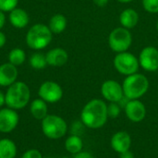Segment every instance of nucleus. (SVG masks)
<instances>
[{
    "mask_svg": "<svg viewBox=\"0 0 158 158\" xmlns=\"http://www.w3.org/2000/svg\"><path fill=\"white\" fill-rule=\"evenodd\" d=\"M108 118L107 106L100 99L89 101L82 108L81 119L84 126L89 129H99L103 127Z\"/></svg>",
    "mask_w": 158,
    "mask_h": 158,
    "instance_id": "1",
    "label": "nucleus"
},
{
    "mask_svg": "<svg viewBox=\"0 0 158 158\" xmlns=\"http://www.w3.org/2000/svg\"><path fill=\"white\" fill-rule=\"evenodd\" d=\"M6 96V105L7 107L19 110L22 109L30 102L31 90L23 81H16L7 87Z\"/></svg>",
    "mask_w": 158,
    "mask_h": 158,
    "instance_id": "2",
    "label": "nucleus"
},
{
    "mask_svg": "<svg viewBox=\"0 0 158 158\" xmlns=\"http://www.w3.org/2000/svg\"><path fill=\"white\" fill-rule=\"evenodd\" d=\"M53 32L44 24L32 25L26 33V44L33 50H42L47 47L52 41Z\"/></svg>",
    "mask_w": 158,
    "mask_h": 158,
    "instance_id": "3",
    "label": "nucleus"
},
{
    "mask_svg": "<svg viewBox=\"0 0 158 158\" xmlns=\"http://www.w3.org/2000/svg\"><path fill=\"white\" fill-rule=\"evenodd\" d=\"M124 95L130 99H139L146 94L149 89L148 79L139 73H134L127 76L122 84Z\"/></svg>",
    "mask_w": 158,
    "mask_h": 158,
    "instance_id": "4",
    "label": "nucleus"
},
{
    "mask_svg": "<svg viewBox=\"0 0 158 158\" xmlns=\"http://www.w3.org/2000/svg\"><path fill=\"white\" fill-rule=\"evenodd\" d=\"M42 131L45 137L51 140H58L64 137L68 131V124L64 118L57 115H47L41 120Z\"/></svg>",
    "mask_w": 158,
    "mask_h": 158,
    "instance_id": "5",
    "label": "nucleus"
},
{
    "mask_svg": "<svg viewBox=\"0 0 158 158\" xmlns=\"http://www.w3.org/2000/svg\"><path fill=\"white\" fill-rule=\"evenodd\" d=\"M131 43L132 35L131 31L124 27L114 29L108 37V44L110 48L117 53L126 52L131 47Z\"/></svg>",
    "mask_w": 158,
    "mask_h": 158,
    "instance_id": "6",
    "label": "nucleus"
},
{
    "mask_svg": "<svg viewBox=\"0 0 158 158\" xmlns=\"http://www.w3.org/2000/svg\"><path fill=\"white\" fill-rule=\"evenodd\" d=\"M114 66L116 69L125 76H129L137 73L140 63L139 59L132 54L129 52L118 53L114 58Z\"/></svg>",
    "mask_w": 158,
    "mask_h": 158,
    "instance_id": "7",
    "label": "nucleus"
},
{
    "mask_svg": "<svg viewBox=\"0 0 158 158\" xmlns=\"http://www.w3.org/2000/svg\"><path fill=\"white\" fill-rule=\"evenodd\" d=\"M38 95L44 102L55 104L63 97V90L58 83L52 81H46L40 85Z\"/></svg>",
    "mask_w": 158,
    "mask_h": 158,
    "instance_id": "8",
    "label": "nucleus"
},
{
    "mask_svg": "<svg viewBox=\"0 0 158 158\" xmlns=\"http://www.w3.org/2000/svg\"><path fill=\"white\" fill-rule=\"evenodd\" d=\"M19 121V117L15 109L9 107L0 109V132L10 133L16 129Z\"/></svg>",
    "mask_w": 158,
    "mask_h": 158,
    "instance_id": "9",
    "label": "nucleus"
},
{
    "mask_svg": "<svg viewBox=\"0 0 158 158\" xmlns=\"http://www.w3.org/2000/svg\"><path fill=\"white\" fill-rule=\"evenodd\" d=\"M102 95L110 103H118L124 97L122 85L116 81H106L101 87Z\"/></svg>",
    "mask_w": 158,
    "mask_h": 158,
    "instance_id": "10",
    "label": "nucleus"
},
{
    "mask_svg": "<svg viewBox=\"0 0 158 158\" xmlns=\"http://www.w3.org/2000/svg\"><path fill=\"white\" fill-rule=\"evenodd\" d=\"M140 66L146 71H156L158 69V49L154 46L144 47L139 56Z\"/></svg>",
    "mask_w": 158,
    "mask_h": 158,
    "instance_id": "11",
    "label": "nucleus"
},
{
    "mask_svg": "<svg viewBox=\"0 0 158 158\" xmlns=\"http://www.w3.org/2000/svg\"><path fill=\"white\" fill-rule=\"evenodd\" d=\"M124 109L127 118L132 122H141L146 116L145 106L138 99L129 100Z\"/></svg>",
    "mask_w": 158,
    "mask_h": 158,
    "instance_id": "12",
    "label": "nucleus"
},
{
    "mask_svg": "<svg viewBox=\"0 0 158 158\" xmlns=\"http://www.w3.org/2000/svg\"><path fill=\"white\" fill-rule=\"evenodd\" d=\"M18 69L11 63H4L0 65V86L9 87L18 79Z\"/></svg>",
    "mask_w": 158,
    "mask_h": 158,
    "instance_id": "13",
    "label": "nucleus"
},
{
    "mask_svg": "<svg viewBox=\"0 0 158 158\" xmlns=\"http://www.w3.org/2000/svg\"><path fill=\"white\" fill-rule=\"evenodd\" d=\"M110 144L115 152L118 154L124 153L130 150L131 148V135L126 131H118L112 136Z\"/></svg>",
    "mask_w": 158,
    "mask_h": 158,
    "instance_id": "14",
    "label": "nucleus"
},
{
    "mask_svg": "<svg viewBox=\"0 0 158 158\" xmlns=\"http://www.w3.org/2000/svg\"><path fill=\"white\" fill-rule=\"evenodd\" d=\"M45 57H46L47 65H50L52 67H62L69 60L68 52L60 47H56L49 50L46 53Z\"/></svg>",
    "mask_w": 158,
    "mask_h": 158,
    "instance_id": "15",
    "label": "nucleus"
},
{
    "mask_svg": "<svg viewBox=\"0 0 158 158\" xmlns=\"http://www.w3.org/2000/svg\"><path fill=\"white\" fill-rule=\"evenodd\" d=\"M10 24L18 29H22L25 28L30 21V17L29 14L22 8L16 7L12 11L9 12V17H8Z\"/></svg>",
    "mask_w": 158,
    "mask_h": 158,
    "instance_id": "16",
    "label": "nucleus"
},
{
    "mask_svg": "<svg viewBox=\"0 0 158 158\" xmlns=\"http://www.w3.org/2000/svg\"><path fill=\"white\" fill-rule=\"evenodd\" d=\"M119 21L122 27L130 30L134 28L139 22V14L132 8H127L123 10L119 16Z\"/></svg>",
    "mask_w": 158,
    "mask_h": 158,
    "instance_id": "17",
    "label": "nucleus"
},
{
    "mask_svg": "<svg viewBox=\"0 0 158 158\" xmlns=\"http://www.w3.org/2000/svg\"><path fill=\"white\" fill-rule=\"evenodd\" d=\"M30 112L35 119L37 120L44 119L48 115L47 103L41 98L34 99L30 105Z\"/></svg>",
    "mask_w": 158,
    "mask_h": 158,
    "instance_id": "18",
    "label": "nucleus"
},
{
    "mask_svg": "<svg viewBox=\"0 0 158 158\" xmlns=\"http://www.w3.org/2000/svg\"><path fill=\"white\" fill-rule=\"evenodd\" d=\"M17 156V146L10 139L0 140V158H15Z\"/></svg>",
    "mask_w": 158,
    "mask_h": 158,
    "instance_id": "19",
    "label": "nucleus"
},
{
    "mask_svg": "<svg viewBox=\"0 0 158 158\" xmlns=\"http://www.w3.org/2000/svg\"><path fill=\"white\" fill-rule=\"evenodd\" d=\"M67 19L62 14H55L49 20L48 27L53 33H61L67 28Z\"/></svg>",
    "mask_w": 158,
    "mask_h": 158,
    "instance_id": "20",
    "label": "nucleus"
},
{
    "mask_svg": "<svg viewBox=\"0 0 158 158\" xmlns=\"http://www.w3.org/2000/svg\"><path fill=\"white\" fill-rule=\"evenodd\" d=\"M65 148L69 153L73 154V155H77L82 151L83 142L79 135L72 134L66 139Z\"/></svg>",
    "mask_w": 158,
    "mask_h": 158,
    "instance_id": "21",
    "label": "nucleus"
},
{
    "mask_svg": "<svg viewBox=\"0 0 158 158\" xmlns=\"http://www.w3.org/2000/svg\"><path fill=\"white\" fill-rule=\"evenodd\" d=\"M26 60V53L21 48H14L8 54V62L14 66H20Z\"/></svg>",
    "mask_w": 158,
    "mask_h": 158,
    "instance_id": "22",
    "label": "nucleus"
},
{
    "mask_svg": "<svg viewBox=\"0 0 158 158\" xmlns=\"http://www.w3.org/2000/svg\"><path fill=\"white\" fill-rule=\"evenodd\" d=\"M30 65L34 69H44L47 66L45 55L42 53H34L30 57Z\"/></svg>",
    "mask_w": 158,
    "mask_h": 158,
    "instance_id": "23",
    "label": "nucleus"
},
{
    "mask_svg": "<svg viewBox=\"0 0 158 158\" xmlns=\"http://www.w3.org/2000/svg\"><path fill=\"white\" fill-rule=\"evenodd\" d=\"M19 0H0V10L3 12H10L17 7Z\"/></svg>",
    "mask_w": 158,
    "mask_h": 158,
    "instance_id": "24",
    "label": "nucleus"
},
{
    "mask_svg": "<svg viewBox=\"0 0 158 158\" xmlns=\"http://www.w3.org/2000/svg\"><path fill=\"white\" fill-rule=\"evenodd\" d=\"M143 6L149 13H158V0H143Z\"/></svg>",
    "mask_w": 158,
    "mask_h": 158,
    "instance_id": "25",
    "label": "nucleus"
},
{
    "mask_svg": "<svg viewBox=\"0 0 158 158\" xmlns=\"http://www.w3.org/2000/svg\"><path fill=\"white\" fill-rule=\"evenodd\" d=\"M120 114V106L118 103H110L107 106V116L111 118H116Z\"/></svg>",
    "mask_w": 158,
    "mask_h": 158,
    "instance_id": "26",
    "label": "nucleus"
},
{
    "mask_svg": "<svg viewBox=\"0 0 158 158\" xmlns=\"http://www.w3.org/2000/svg\"><path fill=\"white\" fill-rule=\"evenodd\" d=\"M21 158H43V156L41 152L37 149H30L27 150L23 155Z\"/></svg>",
    "mask_w": 158,
    "mask_h": 158,
    "instance_id": "27",
    "label": "nucleus"
},
{
    "mask_svg": "<svg viewBox=\"0 0 158 158\" xmlns=\"http://www.w3.org/2000/svg\"><path fill=\"white\" fill-rule=\"evenodd\" d=\"M74 158H94V156L88 152H80L79 154L75 155V157Z\"/></svg>",
    "mask_w": 158,
    "mask_h": 158,
    "instance_id": "28",
    "label": "nucleus"
},
{
    "mask_svg": "<svg viewBox=\"0 0 158 158\" xmlns=\"http://www.w3.org/2000/svg\"><path fill=\"white\" fill-rule=\"evenodd\" d=\"M94 1V3L97 6H99V7H104V6H106L107 4H108V2H109V0H93Z\"/></svg>",
    "mask_w": 158,
    "mask_h": 158,
    "instance_id": "29",
    "label": "nucleus"
},
{
    "mask_svg": "<svg viewBox=\"0 0 158 158\" xmlns=\"http://www.w3.org/2000/svg\"><path fill=\"white\" fill-rule=\"evenodd\" d=\"M6 43V36L3 31H0V48L4 47Z\"/></svg>",
    "mask_w": 158,
    "mask_h": 158,
    "instance_id": "30",
    "label": "nucleus"
},
{
    "mask_svg": "<svg viewBox=\"0 0 158 158\" xmlns=\"http://www.w3.org/2000/svg\"><path fill=\"white\" fill-rule=\"evenodd\" d=\"M119 155H120V156H119V158H134L133 153L131 152L130 150H128V151H126V152H124V153H121V154H119Z\"/></svg>",
    "mask_w": 158,
    "mask_h": 158,
    "instance_id": "31",
    "label": "nucleus"
},
{
    "mask_svg": "<svg viewBox=\"0 0 158 158\" xmlns=\"http://www.w3.org/2000/svg\"><path fill=\"white\" fill-rule=\"evenodd\" d=\"M5 23H6V16H5V13L0 10V30L4 27Z\"/></svg>",
    "mask_w": 158,
    "mask_h": 158,
    "instance_id": "32",
    "label": "nucleus"
},
{
    "mask_svg": "<svg viewBox=\"0 0 158 158\" xmlns=\"http://www.w3.org/2000/svg\"><path fill=\"white\" fill-rule=\"evenodd\" d=\"M4 105H6V96L5 94L0 91V107H2Z\"/></svg>",
    "mask_w": 158,
    "mask_h": 158,
    "instance_id": "33",
    "label": "nucleus"
},
{
    "mask_svg": "<svg viewBox=\"0 0 158 158\" xmlns=\"http://www.w3.org/2000/svg\"><path fill=\"white\" fill-rule=\"evenodd\" d=\"M118 2H120V3H124V4H126V3H130V2H131V1H133V0H118Z\"/></svg>",
    "mask_w": 158,
    "mask_h": 158,
    "instance_id": "34",
    "label": "nucleus"
},
{
    "mask_svg": "<svg viewBox=\"0 0 158 158\" xmlns=\"http://www.w3.org/2000/svg\"><path fill=\"white\" fill-rule=\"evenodd\" d=\"M156 30L158 31V20H157V23H156Z\"/></svg>",
    "mask_w": 158,
    "mask_h": 158,
    "instance_id": "35",
    "label": "nucleus"
},
{
    "mask_svg": "<svg viewBox=\"0 0 158 158\" xmlns=\"http://www.w3.org/2000/svg\"><path fill=\"white\" fill-rule=\"evenodd\" d=\"M43 158H52V157H49V156H45V157H43Z\"/></svg>",
    "mask_w": 158,
    "mask_h": 158,
    "instance_id": "36",
    "label": "nucleus"
},
{
    "mask_svg": "<svg viewBox=\"0 0 158 158\" xmlns=\"http://www.w3.org/2000/svg\"><path fill=\"white\" fill-rule=\"evenodd\" d=\"M62 158H69V157H62Z\"/></svg>",
    "mask_w": 158,
    "mask_h": 158,
    "instance_id": "37",
    "label": "nucleus"
}]
</instances>
